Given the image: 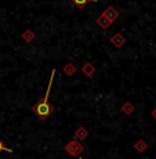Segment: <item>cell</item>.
Instances as JSON below:
<instances>
[{
  "label": "cell",
  "instance_id": "1",
  "mask_svg": "<svg viewBox=\"0 0 156 159\" xmlns=\"http://www.w3.org/2000/svg\"><path fill=\"white\" fill-rule=\"evenodd\" d=\"M54 76H56V69L51 71V76H50V80H48V86L47 90H46V94L42 100H39L38 102L33 105L32 112L38 116L39 119L44 120L46 118H48L51 114L54 112V107L48 102V98H50V91H51V86H53V82H54Z\"/></svg>",
  "mask_w": 156,
  "mask_h": 159
},
{
  "label": "cell",
  "instance_id": "2",
  "mask_svg": "<svg viewBox=\"0 0 156 159\" xmlns=\"http://www.w3.org/2000/svg\"><path fill=\"white\" fill-rule=\"evenodd\" d=\"M65 151L72 157H80V154L84 151V147L79 143V140H72L65 145Z\"/></svg>",
  "mask_w": 156,
  "mask_h": 159
},
{
  "label": "cell",
  "instance_id": "3",
  "mask_svg": "<svg viewBox=\"0 0 156 159\" xmlns=\"http://www.w3.org/2000/svg\"><path fill=\"white\" fill-rule=\"evenodd\" d=\"M124 42H126V39H124V36L122 35V33H115L111 38V43L114 44L116 48H120L124 44Z\"/></svg>",
  "mask_w": 156,
  "mask_h": 159
},
{
  "label": "cell",
  "instance_id": "4",
  "mask_svg": "<svg viewBox=\"0 0 156 159\" xmlns=\"http://www.w3.org/2000/svg\"><path fill=\"white\" fill-rule=\"evenodd\" d=\"M104 15H105V17L106 18H108V20L109 21H111V22H114V21L116 20V18H118L119 17V13H118V11H116L115 10V8L114 7H112V6H109V7L108 8H106V10L105 11H104V13H102Z\"/></svg>",
  "mask_w": 156,
  "mask_h": 159
},
{
  "label": "cell",
  "instance_id": "5",
  "mask_svg": "<svg viewBox=\"0 0 156 159\" xmlns=\"http://www.w3.org/2000/svg\"><path fill=\"white\" fill-rule=\"evenodd\" d=\"M97 24L100 25V28H102V29H108L109 26H111V24H112V22H111V21H109L104 14H101L100 17L97 18Z\"/></svg>",
  "mask_w": 156,
  "mask_h": 159
},
{
  "label": "cell",
  "instance_id": "6",
  "mask_svg": "<svg viewBox=\"0 0 156 159\" xmlns=\"http://www.w3.org/2000/svg\"><path fill=\"white\" fill-rule=\"evenodd\" d=\"M82 72H83L86 76L91 78V76L96 73V68L93 66V64H91V62H86L84 65H83V68H82Z\"/></svg>",
  "mask_w": 156,
  "mask_h": 159
},
{
  "label": "cell",
  "instance_id": "7",
  "mask_svg": "<svg viewBox=\"0 0 156 159\" xmlns=\"http://www.w3.org/2000/svg\"><path fill=\"white\" fill-rule=\"evenodd\" d=\"M87 136H88V133H87V129H86V127H78L75 131L76 140H84V139H87Z\"/></svg>",
  "mask_w": 156,
  "mask_h": 159
},
{
  "label": "cell",
  "instance_id": "8",
  "mask_svg": "<svg viewBox=\"0 0 156 159\" xmlns=\"http://www.w3.org/2000/svg\"><path fill=\"white\" fill-rule=\"evenodd\" d=\"M146 148H148V144H146L144 140H138V141L134 144V149H136L137 152H144Z\"/></svg>",
  "mask_w": 156,
  "mask_h": 159
},
{
  "label": "cell",
  "instance_id": "9",
  "mask_svg": "<svg viewBox=\"0 0 156 159\" xmlns=\"http://www.w3.org/2000/svg\"><path fill=\"white\" fill-rule=\"evenodd\" d=\"M134 105L131 102H126V104H123V107H122V112H123L124 115H131L134 112Z\"/></svg>",
  "mask_w": 156,
  "mask_h": 159
},
{
  "label": "cell",
  "instance_id": "10",
  "mask_svg": "<svg viewBox=\"0 0 156 159\" xmlns=\"http://www.w3.org/2000/svg\"><path fill=\"white\" fill-rule=\"evenodd\" d=\"M90 2H98V0H72L73 4L78 8H80V10H83L86 6H87V3H90Z\"/></svg>",
  "mask_w": 156,
  "mask_h": 159
},
{
  "label": "cell",
  "instance_id": "11",
  "mask_svg": "<svg viewBox=\"0 0 156 159\" xmlns=\"http://www.w3.org/2000/svg\"><path fill=\"white\" fill-rule=\"evenodd\" d=\"M64 73H65L66 76H72L73 73L76 72V68H75V65H73V64H66L65 66H64Z\"/></svg>",
  "mask_w": 156,
  "mask_h": 159
},
{
  "label": "cell",
  "instance_id": "12",
  "mask_svg": "<svg viewBox=\"0 0 156 159\" xmlns=\"http://www.w3.org/2000/svg\"><path fill=\"white\" fill-rule=\"evenodd\" d=\"M22 38H24V40L29 43V42H32L33 39H35V33H33L32 30H26V32H24Z\"/></svg>",
  "mask_w": 156,
  "mask_h": 159
},
{
  "label": "cell",
  "instance_id": "13",
  "mask_svg": "<svg viewBox=\"0 0 156 159\" xmlns=\"http://www.w3.org/2000/svg\"><path fill=\"white\" fill-rule=\"evenodd\" d=\"M2 151H6V152H13V149L8 148V147H6L4 143H3L2 140H0V152H2Z\"/></svg>",
  "mask_w": 156,
  "mask_h": 159
},
{
  "label": "cell",
  "instance_id": "14",
  "mask_svg": "<svg viewBox=\"0 0 156 159\" xmlns=\"http://www.w3.org/2000/svg\"><path fill=\"white\" fill-rule=\"evenodd\" d=\"M152 116H154V118L156 119V108L154 109V111H152Z\"/></svg>",
  "mask_w": 156,
  "mask_h": 159
},
{
  "label": "cell",
  "instance_id": "15",
  "mask_svg": "<svg viewBox=\"0 0 156 159\" xmlns=\"http://www.w3.org/2000/svg\"><path fill=\"white\" fill-rule=\"evenodd\" d=\"M79 159H83V158H79Z\"/></svg>",
  "mask_w": 156,
  "mask_h": 159
},
{
  "label": "cell",
  "instance_id": "16",
  "mask_svg": "<svg viewBox=\"0 0 156 159\" xmlns=\"http://www.w3.org/2000/svg\"><path fill=\"white\" fill-rule=\"evenodd\" d=\"M102 159H105V158H102Z\"/></svg>",
  "mask_w": 156,
  "mask_h": 159
}]
</instances>
